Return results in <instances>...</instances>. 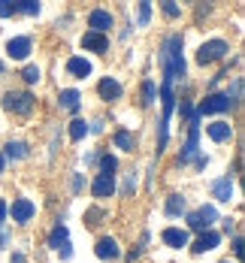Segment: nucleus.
Segmentation results:
<instances>
[{
    "instance_id": "5",
    "label": "nucleus",
    "mask_w": 245,
    "mask_h": 263,
    "mask_svg": "<svg viewBox=\"0 0 245 263\" xmlns=\"http://www.w3.org/2000/svg\"><path fill=\"white\" fill-rule=\"evenodd\" d=\"M49 245H52V248L61 254V257H64V260H70V257H73V248H70V233H67V227H64V224H58V227L52 230Z\"/></svg>"
},
{
    "instance_id": "13",
    "label": "nucleus",
    "mask_w": 245,
    "mask_h": 263,
    "mask_svg": "<svg viewBox=\"0 0 245 263\" xmlns=\"http://www.w3.org/2000/svg\"><path fill=\"white\" fill-rule=\"evenodd\" d=\"M161 239L169 248H182V245H188V230H182V227H166L161 233Z\"/></svg>"
},
{
    "instance_id": "36",
    "label": "nucleus",
    "mask_w": 245,
    "mask_h": 263,
    "mask_svg": "<svg viewBox=\"0 0 245 263\" xmlns=\"http://www.w3.org/2000/svg\"><path fill=\"white\" fill-rule=\"evenodd\" d=\"M3 218H6V203L0 200V224H3Z\"/></svg>"
},
{
    "instance_id": "25",
    "label": "nucleus",
    "mask_w": 245,
    "mask_h": 263,
    "mask_svg": "<svg viewBox=\"0 0 245 263\" xmlns=\"http://www.w3.org/2000/svg\"><path fill=\"white\" fill-rule=\"evenodd\" d=\"M15 12H27V15H36V12H40V3H36V0H18V3H15Z\"/></svg>"
},
{
    "instance_id": "28",
    "label": "nucleus",
    "mask_w": 245,
    "mask_h": 263,
    "mask_svg": "<svg viewBox=\"0 0 245 263\" xmlns=\"http://www.w3.org/2000/svg\"><path fill=\"white\" fill-rule=\"evenodd\" d=\"M22 76H25V82H27V85L40 82V67H36V64H30V67H25V73H22Z\"/></svg>"
},
{
    "instance_id": "32",
    "label": "nucleus",
    "mask_w": 245,
    "mask_h": 263,
    "mask_svg": "<svg viewBox=\"0 0 245 263\" xmlns=\"http://www.w3.org/2000/svg\"><path fill=\"white\" fill-rule=\"evenodd\" d=\"M163 12H166L169 18H176V15H179V6H176L173 0H166V3H163Z\"/></svg>"
},
{
    "instance_id": "31",
    "label": "nucleus",
    "mask_w": 245,
    "mask_h": 263,
    "mask_svg": "<svg viewBox=\"0 0 245 263\" xmlns=\"http://www.w3.org/2000/svg\"><path fill=\"white\" fill-rule=\"evenodd\" d=\"M179 115H182L185 121H191V118H194V106H191V100H182V106H179Z\"/></svg>"
},
{
    "instance_id": "12",
    "label": "nucleus",
    "mask_w": 245,
    "mask_h": 263,
    "mask_svg": "<svg viewBox=\"0 0 245 263\" xmlns=\"http://www.w3.org/2000/svg\"><path fill=\"white\" fill-rule=\"evenodd\" d=\"M88 27H91L94 33H106L109 27H112V15H109L106 9H94V12L88 15Z\"/></svg>"
},
{
    "instance_id": "14",
    "label": "nucleus",
    "mask_w": 245,
    "mask_h": 263,
    "mask_svg": "<svg viewBox=\"0 0 245 263\" xmlns=\"http://www.w3.org/2000/svg\"><path fill=\"white\" fill-rule=\"evenodd\" d=\"M67 73L70 76H76V79H85V76H91V61H85V58H70L67 61Z\"/></svg>"
},
{
    "instance_id": "35",
    "label": "nucleus",
    "mask_w": 245,
    "mask_h": 263,
    "mask_svg": "<svg viewBox=\"0 0 245 263\" xmlns=\"http://www.w3.org/2000/svg\"><path fill=\"white\" fill-rule=\"evenodd\" d=\"M12 263H25V254H22V251H15V254H12Z\"/></svg>"
},
{
    "instance_id": "38",
    "label": "nucleus",
    "mask_w": 245,
    "mask_h": 263,
    "mask_svg": "<svg viewBox=\"0 0 245 263\" xmlns=\"http://www.w3.org/2000/svg\"><path fill=\"white\" fill-rule=\"evenodd\" d=\"M0 70H3V64H0Z\"/></svg>"
},
{
    "instance_id": "1",
    "label": "nucleus",
    "mask_w": 245,
    "mask_h": 263,
    "mask_svg": "<svg viewBox=\"0 0 245 263\" xmlns=\"http://www.w3.org/2000/svg\"><path fill=\"white\" fill-rule=\"evenodd\" d=\"M182 33L166 36L161 46V67H163V82L182 79L185 76V58H182Z\"/></svg>"
},
{
    "instance_id": "15",
    "label": "nucleus",
    "mask_w": 245,
    "mask_h": 263,
    "mask_svg": "<svg viewBox=\"0 0 245 263\" xmlns=\"http://www.w3.org/2000/svg\"><path fill=\"white\" fill-rule=\"evenodd\" d=\"M206 133H209L215 142H227V139L233 136V127H230L227 121H212V124H206Z\"/></svg>"
},
{
    "instance_id": "20",
    "label": "nucleus",
    "mask_w": 245,
    "mask_h": 263,
    "mask_svg": "<svg viewBox=\"0 0 245 263\" xmlns=\"http://www.w3.org/2000/svg\"><path fill=\"white\" fill-rule=\"evenodd\" d=\"M179 212H185V197L182 194L166 197V215H179Z\"/></svg>"
},
{
    "instance_id": "21",
    "label": "nucleus",
    "mask_w": 245,
    "mask_h": 263,
    "mask_svg": "<svg viewBox=\"0 0 245 263\" xmlns=\"http://www.w3.org/2000/svg\"><path fill=\"white\" fill-rule=\"evenodd\" d=\"M85 133H88V124L82 121V118H76V121H70V139H85Z\"/></svg>"
},
{
    "instance_id": "2",
    "label": "nucleus",
    "mask_w": 245,
    "mask_h": 263,
    "mask_svg": "<svg viewBox=\"0 0 245 263\" xmlns=\"http://www.w3.org/2000/svg\"><path fill=\"white\" fill-rule=\"evenodd\" d=\"M3 106H6L9 112H15V115H27V112L33 109V94H30V91H9V94L3 97Z\"/></svg>"
},
{
    "instance_id": "29",
    "label": "nucleus",
    "mask_w": 245,
    "mask_h": 263,
    "mask_svg": "<svg viewBox=\"0 0 245 263\" xmlns=\"http://www.w3.org/2000/svg\"><path fill=\"white\" fill-rule=\"evenodd\" d=\"M148 18H152V3L142 0V3H139V25H148Z\"/></svg>"
},
{
    "instance_id": "19",
    "label": "nucleus",
    "mask_w": 245,
    "mask_h": 263,
    "mask_svg": "<svg viewBox=\"0 0 245 263\" xmlns=\"http://www.w3.org/2000/svg\"><path fill=\"white\" fill-rule=\"evenodd\" d=\"M79 91H73V88H67V91H61V94H58V103L64 106V109H70V112H76V109H79Z\"/></svg>"
},
{
    "instance_id": "24",
    "label": "nucleus",
    "mask_w": 245,
    "mask_h": 263,
    "mask_svg": "<svg viewBox=\"0 0 245 263\" xmlns=\"http://www.w3.org/2000/svg\"><path fill=\"white\" fill-rule=\"evenodd\" d=\"M155 97H158V88H155V82H142V103L152 106V103H155Z\"/></svg>"
},
{
    "instance_id": "37",
    "label": "nucleus",
    "mask_w": 245,
    "mask_h": 263,
    "mask_svg": "<svg viewBox=\"0 0 245 263\" xmlns=\"http://www.w3.org/2000/svg\"><path fill=\"white\" fill-rule=\"evenodd\" d=\"M3 163H6V160H3V155H0V173H3Z\"/></svg>"
},
{
    "instance_id": "18",
    "label": "nucleus",
    "mask_w": 245,
    "mask_h": 263,
    "mask_svg": "<svg viewBox=\"0 0 245 263\" xmlns=\"http://www.w3.org/2000/svg\"><path fill=\"white\" fill-rule=\"evenodd\" d=\"M97 91H100L103 100H118V97H121V85H118L115 79H103L100 85H97Z\"/></svg>"
},
{
    "instance_id": "22",
    "label": "nucleus",
    "mask_w": 245,
    "mask_h": 263,
    "mask_svg": "<svg viewBox=\"0 0 245 263\" xmlns=\"http://www.w3.org/2000/svg\"><path fill=\"white\" fill-rule=\"evenodd\" d=\"M115 145L124 148V152H134V136H130L127 130H118L115 133Z\"/></svg>"
},
{
    "instance_id": "16",
    "label": "nucleus",
    "mask_w": 245,
    "mask_h": 263,
    "mask_svg": "<svg viewBox=\"0 0 245 263\" xmlns=\"http://www.w3.org/2000/svg\"><path fill=\"white\" fill-rule=\"evenodd\" d=\"M212 197L221 200V203H227V200L233 197V182H230V176H224V179H218V182L212 184Z\"/></svg>"
},
{
    "instance_id": "10",
    "label": "nucleus",
    "mask_w": 245,
    "mask_h": 263,
    "mask_svg": "<svg viewBox=\"0 0 245 263\" xmlns=\"http://www.w3.org/2000/svg\"><path fill=\"white\" fill-rule=\"evenodd\" d=\"M82 49H88V52H106L109 49V40L106 33H94V30H88L85 36H82Z\"/></svg>"
},
{
    "instance_id": "27",
    "label": "nucleus",
    "mask_w": 245,
    "mask_h": 263,
    "mask_svg": "<svg viewBox=\"0 0 245 263\" xmlns=\"http://www.w3.org/2000/svg\"><path fill=\"white\" fill-rule=\"evenodd\" d=\"M227 100H230V106H239V100H242V79H233V88H230Z\"/></svg>"
},
{
    "instance_id": "30",
    "label": "nucleus",
    "mask_w": 245,
    "mask_h": 263,
    "mask_svg": "<svg viewBox=\"0 0 245 263\" xmlns=\"http://www.w3.org/2000/svg\"><path fill=\"white\" fill-rule=\"evenodd\" d=\"M15 15V3L12 0H0V18H9Z\"/></svg>"
},
{
    "instance_id": "6",
    "label": "nucleus",
    "mask_w": 245,
    "mask_h": 263,
    "mask_svg": "<svg viewBox=\"0 0 245 263\" xmlns=\"http://www.w3.org/2000/svg\"><path fill=\"white\" fill-rule=\"evenodd\" d=\"M230 109V100H227V94H209L203 103H200V109L194 112L197 118L200 115H218V112H227Z\"/></svg>"
},
{
    "instance_id": "17",
    "label": "nucleus",
    "mask_w": 245,
    "mask_h": 263,
    "mask_svg": "<svg viewBox=\"0 0 245 263\" xmlns=\"http://www.w3.org/2000/svg\"><path fill=\"white\" fill-rule=\"evenodd\" d=\"M91 191H94V197H112V191H115V179H112V176H97L94 184H91Z\"/></svg>"
},
{
    "instance_id": "11",
    "label": "nucleus",
    "mask_w": 245,
    "mask_h": 263,
    "mask_svg": "<svg viewBox=\"0 0 245 263\" xmlns=\"http://www.w3.org/2000/svg\"><path fill=\"white\" fill-rule=\"evenodd\" d=\"M218 242H221V236H218L215 230H203L200 233V239L191 245V251L194 254H203V251H212V248H218Z\"/></svg>"
},
{
    "instance_id": "26",
    "label": "nucleus",
    "mask_w": 245,
    "mask_h": 263,
    "mask_svg": "<svg viewBox=\"0 0 245 263\" xmlns=\"http://www.w3.org/2000/svg\"><path fill=\"white\" fill-rule=\"evenodd\" d=\"M115 166H118V160L112 158V155H103V158H100V176H112Z\"/></svg>"
},
{
    "instance_id": "9",
    "label": "nucleus",
    "mask_w": 245,
    "mask_h": 263,
    "mask_svg": "<svg viewBox=\"0 0 245 263\" xmlns=\"http://www.w3.org/2000/svg\"><path fill=\"white\" fill-rule=\"evenodd\" d=\"M94 251H97V257L100 260H115L118 254H121V248H118V242L112 236H103V239H97V245H94Z\"/></svg>"
},
{
    "instance_id": "7",
    "label": "nucleus",
    "mask_w": 245,
    "mask_h": 263,
    "mask_svg": "<svg viewBox=\"0 0 245 263\" xmlns=\"http://www.w3.org/2000/svg\"><path fill=\"white\" fill-rule=\"evenodd\" d=\"M6 212H12V221H18V224H25L33 218V203L27 200V197H18V200H12V206H6Z\"/></svg>"
},
{
    "instance_id": "23",
    "label": "nucleus",
    "mask_w": 245,
    "mask_h": 263,
    "mask_svg": "<svg viewBox=\"0 0 245 263\" xmlns=\"http://www.w3.org/2000/svg\"><path fill=\"white\" fill-rule=\"evenodd\" d=\"M27 155V145L25 142H6V158H25Z\"/></svg>"
},
{
    "instance_id": "33",
    "label": "nucleus",
    "mask_w": 245,
    "mask_h": 263,
    "mask_svg": "<svg viewBox=\"0 0 245 263\" xmlns=\"http://www.w3.org/2000/svg\"><path fill=\"white\" fill-rule=\"evenodd\" d=\"M134 187H136V179L134 176H127V182H124V187H121V194H130Z\"/></svg>"
},
{
    "instance_id": "4",
    "label": "nucleus",
    "mask_w": 245,
    "mask_h": 263,
    "mask_svg": "<svg viewBox=\"0 0 245 263\" xmlns=\"http://www.w3.org/2000/svg\"><path fill=\"white\" fill-rule=\"evenodd\" d=\"M224 54H227V43H224V40H209V43L200 46L197 61H200V64H212V61H221Z\"/></svg>"
},
{
    "instance_id": "34",
    "label": "nucleus",
    "mask_w": 245,
    "mask_h": 263,
    "mask_svg": "<svg viewBox=\"0 0 245 263\" xmlns=\"http://www.w3.org/2000/svg\"><path fill=\"white\" fill-rule=\"evenodd\" d=\"M233 251H236V257H242V239L239 236L233 239Z\"/></svg>"
},
{
    "instance_id": "8",
    "label": "nucleus",
    "mask_w": 245,
    "mask_h": 263,
    "mask_svg": "<svg viewBox=\"0 0 245 263\" xmlns=\"http://www.w3.org/2000/svg\"><path fill=\"white\" fill-rule=\"evenodd\" d=\"M6 54L15 58V61H25L27 54H30V36H12L6 43Z\"/></svg>"
},
{
    "instance_id": "3",
    "label": "nucleus",
    "mask_w": 245,
    "mask_h": 263,
    "mask_svg": "<svg viewBox=\"0 0 245 263\" xmlns=\"http://www.w3.org/2000/svg\"><path fill=\"white\" fill-rule=\"evenodd\" d=\"M218 221V212H215V206H200L197 212H191L188 215V227H194V230H209L212 224Z\"/></svg>"
}]
</instances>
